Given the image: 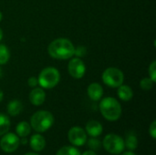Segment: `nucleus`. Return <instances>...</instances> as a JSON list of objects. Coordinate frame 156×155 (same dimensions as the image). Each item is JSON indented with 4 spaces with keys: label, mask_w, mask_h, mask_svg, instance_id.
<instances>
[{
    "label": "nucleus",
    "mask_w": 156,
    "mask_h": 155,
    "mask_svg": "<svg viewBox=\"0 0 156 155\" xmlns=\"http://www.w3.org/2000/svg\"><path fill=\"white\" fill-rule=\"evenodd\" d=\"M56 155H81L80 151L73 146H64L60 148Z\"/></svg>",
    "instance_id": "20"
},
{
    "label": "nucleus",
    "mask_w": 156,
    "mask_h": 155,
    "mask_svg": "<svg viewBox=\"0 0 156 155\" xmlns=\"http://www.w3.org/2000/svg\"><path fill=\"white\" fill-rule=\"evenodd\" d=\"M25 155H38L37 153H26Z\"/></svg>",
    "instance_id": "32"
},
{
    "label": "nucleus",
    "mask_w": 156,
    "mask_h": 155,
    "mask_svg": "<svg viewBox=\"0 0 156 155\" xmlns=\"http://www.w3.org/2000/svg\"><path fill=\"white\" fill-rule=\"evenodd\" d=\"M10 52L5 45L0 44V65H5L8 62Z\"/></svg>",
    "instance_id": "19"
},
{
    "label": "nucleus",
    "mask_w": 156,
    "mask_h": 155,
    "mask_svg": "<svg viewBox=\"0 0 156 155\" xmlns=\"http://www.w3.org/2000/svg\"><path fill=\"white\" fill-rule=\"evenodd\" d=\"M149 133L153 139H156V121H154L149 128Z\"/></svg>",
    "instance_id": "25"
},
{
    "label": "nucleus",
    "mask_w": 156,
    "mask_h": 155,
    "mask_svg": "<svg viewBox=\"0 0 156 155\" xmlns=\"http://www.w3.org/2000/svg\"><path fill=\"white\" fill-rule=\"evenodd\" d=\"M68 139L70 143L75 146H82L87 142V134L85 131L79 126L72 127L68 132Z\"/></svg>",
    "instance_id": "9"
},
{
    "label": "nucleus",
    "mask_w": 156,
    "mask_h": 155,
    "mask_svg": "<svg viewBox=\"0 0 156 155\" xmlns=\"http://www.w3.org/2000/svg\"><path fill=\"white\" fill-rule=\"evenodd\" d=\"M3 98H4V92H3L2 90L0 89V102L3 100Z\"/></svg>",
    "instance_id": "30"
},
{
    "label": "nucleus",
    "mask_w": 156,
    "mask_h": 155,
    "mask_svg": "<svg viewBox=\"0 0 156 155\" xmlns=\"http://www.w3.org/2000/svg\"><path fill=\"white\" fill-rule=\"evenodd\" d=\"M117 94H118V97L123 101H129L133 97V91L132 88L130 86L122 85V84L120 87H118Z\"/></svg>",
    "instance_id": "15"
},
{
    "label": "nucleus",
    "mask_w": 156,
    "mask_h": 155,
    "mask_svg": "<svg viewBox=\"0 0 156 155\" xmlns=\"http://www.w3.org/2000/svg\"><path fill=\"white\" fill-rule=\"evenodd\" d=\"M101 79L103 83L107 86L111 88H118L123 83L124 75L121 69L111 67L103 71Z\"/></svg>",
    "instance_id": "6"
},
{
    "label": "nucleus",
    "mask_w": 156,
    "mask_h": 155,
    "mask_svg": "<svg viewBox=\"0 0 156 155\" xmlns=\"http://www.w3.org/2000/svg\"><path fill=\"white\" fill-rule=\"evenodd\" d=\"M87 93L90 100L98 101L103 96V89L99 83H91L88 87Z\"/></svg>",
    "instance_id": "11"
},
{
    "label": "nucleus",
    "mask_w": 156,
    "mask_h": 155,
    "mask_svg": "<svg viewBox=\"0 0 156 155\" xmlns=\"http://www.w3.org/2000/svg\"><path fill=\"white\" fill-rule=\"evenodd\" d=\"M68 71L72 78L80 79L85 75L86 67L80 58H73L69 62Z\"/></svg>",
    "instance_id": "8"
},
{
    "label": "nucleus",
    "mask_w": 156,
    "mask_h": 155,
    "mask_svg": "<svg viewBox=\"0 0 156 155\" xmlns=\"http://www.w3.org/2000/svg\"><path fill=\"white\" fill-rule=\"evenodd\" d=\"M6 110H7V113L10 116L15 117V116H17L21 113V111L23 110V104L18 100H13L8 102Z\"/></svg>",
    "instance_id": "14"
},
{
    "label": "nucleus",
    "mask_w": 156,
    "mask_h": 155,
    "mask_svg": "<svg viewBox=\"0 0 156 155\" xmlns=\"http://www.w3.org/2000/svg\"><path fill=\"white\" fill-rule=\"evenodd\" d=\"M16 132L17 136L20 137V138L27 137L31 132V126L27 122H19L16 125Z\"/></svg>",
    "instance_id": "16"
},
{
    "label": "nucleus",
    "mask_w": 156,
    "mask_h": 155,
    "mask_svg": "<svg viewBox=\"0 0 156 155\" xmlns=\"http://www.w3.org/2000/svg\"><path fill=\"white\" fill-rule=\"evenodd\" d=\"M86 53H87V48L83 46H79L78 48H75V51H74V55H76L77 58L84 57Z\"/></svg>",
    "instance_id": "24"
},
{
    "label": "nucleus",
    "mask_w": 156,
    "mask_h": 155,
    "mask_svg": "<svg viewBox=\"0 0 156 155\" xmlns=\"http://www.w3.org/2000/svg\"><path fill=\"white\" fill-rule=\"evenodd\" d=\"M2 37H3V31H2V29L0 28V41L2 40Z\"/></svg>",
    "instance_id": "31"
},
{
    "label": "nucleus",
    "mask_w": 156,
    "mask_h": 155,
    "mask_svg": "<svg viewBox=\"0 0 156 155\" xmlns=\"http://www.w3.org/2000/svg\"><path fill=\"white\" fill-rule=\"evenodd\" d=\"M88 147L91 150V151H97L100 150L101 147V143L100 140L96 139V137H92L91 139H90L88 141Z\"/></svg>",
    "instance_id": "21"
},
{
    "label": "nucleus",
    "mask_w": 156,
    "mask_h": 155,
    "mask_svg": "<svg viewBox=\"0 0 156 155\" xmlns=\"http://www.w3.org/2000/svg\"><path fill=\"white\" fill-rule=\"evenodd\" d=\"M100 111L101 115L110 122H115L122 115V106L119 101L112 97L102 99L100 103Z\"/></svg>",
    "instance_id": "2"
},
{
    "label": "nucleus",
    "mask_w": 156,
    "mask_h": 155,
    "mask_svg": "<svg viewBox=\"0 0 156 155\" xmlns=\"http://www.w3.org/2000/svg\"><path fill=\"white\" fill-rule=\"evenodd\" d=\"M102 125L97 121H90L86 124V132L91 137H98L102 133Z\"/></svg>",
    "instance_id": "13"
},
{
    "label": "nucleus",
    "mask_w": 156,
    "mask_h": 155,
    "mask_svg": "<svg viewBox=\"0 0 156 155\" xmlns=\"http://www.w3.org/2000/svg\"><path fill=\"white\" fill-rule=\"evenodd\" d=\"M54 123V116L48 111H38L30 118V126L37 132H45Z\"/></svg>",
    "instance_id": "3"
},
{
    "label": "nucleus",
    "mask_w": 156,
    "mask_h": 155,
    "mask_svg": "<svg viewBox=\"0 0 156 155\" xmlns=\"http://www.w3.org/2000/svg\"><path fill=\"white\" fill-rule=\"evenodd\" d=\"M20 144L19 137L12 132L5 133L0 140V148L5 153H14Z\"/></svg>",
    "instance_id": "7"
},
{
    "label": "nucleus",
    "mask_w": 156,
    "mask_h": 155,
    "mask_svg": "<svg viewBox=\"0 0 156 155\" xmlns=\"http://www.w3.org/2000/svg\"><path fill=\"white\" fill-rule=\"evenodd\" d=\"M2 19H3V14H2L1 11H0V22L2 21Z\"/></svg>",
    "instance_id": "34"
},
{
    "label": "nucleus",
    "mask_w": 156,
    "mask_h": 155,
    "mask_svg": "<svg viewBox=\"0 0 156 155\" xmlns=\"http://www.w3.org/2000/svg\"><path fill=\"white\" fill-rule=\"evenodd\" d=\"M154 82L150 78H144L140 81V87L144 90H150L153 89Z\"/></svg>",
    "instance_id": "22"
},
{
    "label": "nucleus",
    "mask_w": 156,
    "mask_h": 155,
    "mask_svg": "<svg viewBox=\"0 0 156 155\" xmlns=\"http://www.w3.org/2000/svg\"><path fill=\"white\" fill-rule=\"evenodd\" d=\"M82 155H97V153L94 151H86Z\"/></svg>",
    "instance_id": "27"
},
{
    "label": "nucleus",
    "mask_w": 156,
    "mask_h": 155,
    "mask_svg": "<svg viewBox=\"0 0 156 155\" xmlns=\"http://www.w3.org/2000/svg\"><path fill=\"white\" fill-rule=\"evenodd\" d=\"M75 47L67 38H57L53 40L48 48L49 56L55 59L66 60L74 56Z\"/></svg>",
    "instance_id": "1"
},
{
    "label": "nucleus",
    "mask_w": 156,
    "mask_h": 155,
    "mask_svg": "<svg viewBox=\"0 0 156 155\" xmlns=\"http://www.w3.org/2000/svg\"><path fill=\"white\" fill-rule=\"evenodd\" d=\"M46 93L41 88H34L29 93V101L35 106H40L45 102Z\"/></svg>",
    "instance_id": "10"
},
{
    "label": "nucleus",
    "mask_w": 156,
    "mask_h": 155,
    "mask_svg": "<svg viewBox=\"0 0 156 155\" xmlns=\"http://www.w3.org/2000/svg\"><path fill=\"white\" fill-rule=\"evenodd\" d=\"M60 80V74L59 71L53 68V67H48L41 70V72L38 75V84L42 89L50 90L56 87Z\"/></svg>",
    "instance_id": "4"
},
{
    "label": "nucleus",
    "mask_w": 156,
    "mask_h": 155,
    "mask_svg": "<svg viewBox=\"0 0 156 155\" xmlns=\"http://www.w3.org/2000/svg\"><path fill=\"white\" fill-rule=\"evenodd\" d=\"M122 155H136L134 153H133L132 151H130V152H124L123 153Z\"/></svg>",
    "instance_id": "29"
},
{
    "label": "nucleus",
    "mask_w": 156,
    "mask_h": 155,
    "mask_svg": "<svg viewBox=\"0 0 156 155\" xmlns=\"http://www.w3.org/2000/svg\"><path fill=\"white\" fill-rule=\"evenodd\" d=\"M104 147V149L112 154L117 155L122 153L125 149L124 140L114 133H109L105 136L103 139V142L101 143Z\"/></svg>",
    "instance_id": "5"
},
{
    "label": "nucleus",
    "mask_w": 156,
    "mask_h": 155,
    "mask_svg": "<svg viewBox=\"0 0 156 155\" xmlns=\"http://www.w3.org/2000/svg\"><path fill=\"white\" fill-rule=\"evenodd\" d=\"M27 141L26 137H23V138H21V140H20V143H21V144L25 145V144H27Z\"/></svg>",
    "instance_id": "28"
},
{
    "label": "nucleus",
    "mask_w": 156,
    "mask_h": 155,
    "mask_svg": "<svg viewBox=\"0 0 156 155\" xmlns=\"http://www.w3.org/2000/svg\"><path fill=\"white\" fill-rule=\"evenodd\" d=\"M10 129V121L9 118L3 114L0 113V136H3L5 133H6Z\"/></svg>",
    "instance_id": "17"
},
{
    "label": "nucleus",
    "mask_w": 156,
    "mask_h": 155,
    "mask_svg": "<svg viewBox=\"0 0 156 155\" xmlns=\"http://www.w3.org/2000/svg\"><path fill=\"white\" fill-rule=\"evenodd\" d=\"M125 147H127L130 151H133L138 147V139L133 133H129L124 141Z\"/></svg>",
    "instance_id": "18"
},
{
    "label": "nucleus",
    "mask_w": 156,
    "mask_h": 155,
    "mask_svg": "<svg viewBox=\"0 0 156 155\" xmlns=\"http://www.w3.org/2000/svg\"><path fill=\"white\" fill-rule=\"evenodd\" d=\"M3 77V71H2V69H1V68H0V79Z\"/></svg>",
    "instance_id": "33"
},
{
    "label": "nucleus",
    "mask_w": 156,
    "mask_h": 155,
    "mask_svg": "<svg viewBox=\"0 0 156 155\" xmlns=\"http://www.w3.org/2000/svg\"><path fill=\"white\" fill-rule=\"evenodd\" d=\"M27 83H28V86L30 88H36L37 85L38 84V81H37V79L35 78V77H30L27 80Z\"/></svg>",
    "instance_id": "26"
},
{
    "label": "nucleus",
    "mask_w": 156,
    "mask_h": 155,
    "mask_svg": "<svg viewBox=\"0 0 156 155\" xmlns=\"http://www.w3.org/2000/svg\"><path fill=\"white\" fill-rule=\"evenodd\" d=\"M30 147L35 152H41L46 147V140L40 134H34L31 136L29 141Z\"/></svg>",
    "instance_id": "12"
},
{
    "label": "nucleus",
    "mask_w": 156,
    "mask_h": 155,
    "mask_svg": "<svg viewBox=\"0 0 156 155\" xmlns=\"http://www.w3.org/2000/svg\"><path fill=\"white\" fill-rule=\"evenodd\" d=\"M148 71H149V78L154 81L156 82V61H153L151 63V65L149 66V69H148Z\"/></svg>",
    "instance_id": "23"
}]
</instances>
